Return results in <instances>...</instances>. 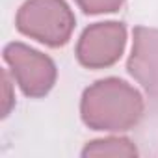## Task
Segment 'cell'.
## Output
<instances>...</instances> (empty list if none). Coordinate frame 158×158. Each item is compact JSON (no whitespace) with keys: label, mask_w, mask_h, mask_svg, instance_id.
Masks as SVG:
<instances>
[{"label":"cell","mask_w":158,"mask_h":158,"mask_svg":"<svg viewBox=\"0 0 158 158\" xmlns=\"http://www.w3.org/2000/svg\"><path fill=\"white\" fill-rule=\"evenodd\" d=\"M80 112L89 128L121 132L139 123L143 99L130 84L119 78H104L84 91Z\"/></svg>","instance_id":"cell-1"},{"label":"cell","mask_w":158,"mask_h":158,"mask_svg":"<svg viewBox=\"0 0 158 158\" xmlns=\"http://www.w3.org/2000/svg\"><path fill=\"white\" fill-rule=\"evenodd\" d=\"M19 32L48 47H61L71 39L74 15L63 0H28L17 13Z\"/></svg>","instance_id":"cell-2"},{"label":"cell","mask_w":158,"mask_h":158,"mask_svg":"<svg viewBox=\"0 0 158 158\" xmlns=\"http://www.w3.org/2000/svg\"><path fill=\"white\" fill-rule=\"evenodd\" d=\"M4 60L24 95L43 97L52 89L56 82V65L48 56L23 43H10L4 48Z\"/></svg>","instance_id":"cell-3"},{"label":"cell","mask_w":158,"mask_h":158,"mask_svg":"<svg viewBox=\"0 0 158 158\" xmlns=\"http://www.w3.org/2000/svg\"><path fill=\"white\" fill-rule=\"evenodd\" d=\"M127 43V28L121 23H97L84 30L76 45V58L84 67L102 69L114 65Z\"/></svg>","instance_id":"cell-4"},{"label":"cell","mask_w":158,"mask_h":158,"mask_svg":"<svg viewBox=\"0 0 158 158\" xmlns=\"http://www.w3.org/2000/svg\"><path fill=\"white\" fill-rule=\"evenodd\" d=\"M128 73L143 86L147 93L158 97V30L145 26L134 28Z\"/></svg>","instance_id":"cell-5"},{"label":"cell","mask_w":158,"mask_h":158,"mask_svg":"<svg viewBox=\"0 0 158 158\" xmlns=\"http://www.w3.org/2000/svg\"><path fill=\"white\" fill-rule=\"evenodd\" d=\"M138 149L132 141L125 138H106V139H95L88 143L82 151V156H123L130 158L136 156Z\"/></svg>","instance_id":"cell-6"},{"label":"cell","mask_w":158,"mask_h":158,"mask_svg":"<svg viewBox=\"0 0 158 158\" xmlns=\"http://www.w3.org/2000/svg\"><path fill=\"white\" fill-rule=\"evenodd\" d=\"M125 0H76V4L80 6L86 13L99 15V13H114L123 6Z\"/></svg>","instance_id":"cell-7"},{"label":"cell","mask_w":158,"mask_h":158,"mask_svg":"<svg viewBox=\"0 0 158 158\" xmlns=\"http://www.w3.org/2000/svg\"><path fill=\"white\" fill-rule=\"evenodd\" d=\"M2 88H4V101H2V115L6 117L11 110V106L15 104V97L11 93V82H10V76L4 71L2 73Z\"/></svg>","instance_id":"cell-8"}]
</instances>
